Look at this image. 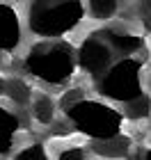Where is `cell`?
Returning <instances> with one entry per match:
<instances>
[{
    "mask_svg": "<svg viewBox=\"0 0 151 160\" xmlns=\"http://www.w3.org/2000/svg\"><path fill=\"white\" fill-rule=\"evenodd\" d=\"M126 114L131 119H147L151 117V98L147 96H140V98H135L133 103H128L126 105Z\"/></svg>",
    "mask_w": 151,
    "mask_h": 160,
    "instance_id": "obj_14",
    "label": "cell"
},
{
    "mask_svg": "<svg viewBox=\"0 0 151 160\" xmlns=\"http://www.w3.org/2000/svg\"><path fill=\"white\" fill-rule=\"evenodd\" d=\"M147 160H151V149H147Z\"/></svg>",
    "mask_w": 151,
    "mask_h": 160,
    "instance_id": "obj_20",
    "label": "cell"
},
{
    "mask_svg": "<svg viewBox=\"0 0 151 160\" xmlns=\"http://www.w3.org/2000/svg\"><path fill=\"white\" fill-rule=\"evenodd\" d=\"M55 114H57V103L53 98L48 96V94H37V96L32 98V117L37 123L41 126H50V123L55 121Z\"/></svg>",
    "mask_w": 151,
    "mask_h": 160,
    "instance_id": "obj_10",
    "label": "cell"
},
{
    "mask_svg": "<svg viewBox=\"0 0 151 160\" xmlns=\"http://www.w3.org/2000/svg\"><path fill=\"white\" fill-rule=\"evenodd\" d=\"M101 37L108 41V46H110L114 53H119V60L121 57H131L133 53H140V50H144V39L140 37V34L131 32L128 28H105L103 32H98Z\"/></svg>",
    "mask_w": 151,
    "mask_h": 160,
    "instance_id": "obj_6",
    "label": "cell"
},
{
    "mask_svg": "<svg viewBox=\"0 0 151 160\" xmlns=\"http://www.w3.org/2000/svg\"><path fill=\"white\" fill-rule=\"evenodd\" d=\"M85 149L83 147H67L57 153V160H85Z\"/></svg>",
    "mask_w": 151,
    "mask_h": 160,
    "instance_id": "obj_16",
    "label": "cell"
},
{
    "mask_svg": "<svg viewBox=\"0 0 151 160\" xmlns=\"http://www.w3.org/2000/svg\"><path fill=\"white\" fill-rule=\"evenodd\" d=\"M18 117L14 114L9 108L0 105V156H7L16 142V135H18Z\"/></svg>",
    "mask_w": 151,
    "mask_h": 160,
    "instance_id": "obj_8",
    "label": "cell"
},
{
    "mask_svg": "<svg viewBox=\"0 0 151 160\" xmlns=\"http://www.w3.org/2000/svg\"><path fill=\"white\" fill-rule=\"evenodd\" d=\"M5 96L16 105H28L32 98V85L23 78H9L5 82Z\"/></svg>",
    "mask_w": 151,
    "mask_h": 160,
    "instance_id": "obj_11",
    "label": "cell"
},
{
    "mask_svg": "<svg viewBox=\"0 0 151 160\" xmlns=\"http://www.w3.org/2000/svg\"><path fill=\"white\" fill-rule=\"evenodd\" d=\"M83 98H85V96H83V92L78 89V87H76V89H69V92H64V94H62V98H60V108H62L64 112H67L69 108H73L76 103H80Z\"/></svg>",
    "mask_w": 151,
    "mask_h": 160,
    "instance_id": "obj_15",
    "label": "cell"
},
{
    "mask_svg": "<svg viewBox=\"0 0 151 160\" xmlns=\"http://www.w3.org/2000/svg\"><path fill=\"white\" fill-rule=\"evenodd\" d=\"M96 92L103 98L117 103H133L144 96L142 92V62L135 57H121L110 67V71L96 82Z\"/></svg>",
    "mask_w": 151,
    "mask_h": 160,
    "instance_id": "obj_4",
    "label": "cell"
},
{
    "mask_svg": "<svg viewBox=\"0 0 151 160\" xmlns=\"http://www.w3.org/2000/svg\"><path fill=\"white\" fill-rule=\"evenodd\" d=\"M5 82H7V80H5L3 76H0V96H3V94H5Z\"/></svg>",
    "mask_w": 151,
    "mask_h": 160,
    "instance_id": "obj_19",
    "label": "cell"
},
{
    "mask_svg": "<svg viewBox=\"0 0 151 160\" xmlns=\"http://www.w3.org/2000/svg\"><path fill=\"white\" fill-rule=\"evenodd\" d=\"M21 43V18L12 5L0 2V53H14Z\"/></svg>",
    "mask_w": 151,
    "mask_h": 160,
    "instance_id": "obj_7",
    "label": "cell"
},
{
    "mask_svg": "<svg viewBox=\"0 0 151 160\" xmlns=\"http://www.w3.org/2000/svg\"><path fill=\"white\" fill-rule=\"evenodd\" d=\"M12 160H50V156H48L44 144L32 142V144H28V147H23L21 151H16Z\"/></svg>",
    "mask_w": 151,
    "mask_h": 160,
    "instance_id": "obj_13",
    "label": "cell"
},
{
    "mask_svg": "<svg viewBox=\"0 0 151 160\" xmlns=\"http://www.w3.org/2000/svg\"><path fill=\"white\" fill-rule=\"evenodd\" d=\"M64 114L76 126L78 133L92 137L94 142L112 140V137L121 135V126H124V114L117 108L96 98H83Z\"/></svg>",
    "mask_w": 151,
    "mask_h": 160,
    "instance_id": "obj_3",
    "label": "cell"
},
{
    "mask_svg": "<svg viewBox=\"0 0 151 160\" xmlns=\"http://www.w3.org/2000/svg\"><path fill=\"white\" fill-rule=\"evenodd\" d=\"M92 149H94L96 156H103V158H124V156H131V137L117 135L112 140L94 142Z\"/></svg>",
    "mask_w": 151,
    "mask_h": 160,
    "instance_id": "obj_9",
    "label": "cell"
},
{
    "mask_svg": "<svg viewBox=\"0 0 151 160\" xmlns=\"http://www.w3.org/2000/svg\"><path fill=\"white\" fill-rule=\"evenodd\" d=\"M23 69L46 85L62 87L73 78L78 69V50L69 41H37L28 50Z\"/></svg>",
    "mask_w": 151,
    "mask_h": 160,
    "instance_id": "obj_1",
    "label": "cell"
},
{
    "mask_svg": "<svg viewBox=\"0 0 151 160\" xmlns=\"http://www.w3.org/2000/svg\"><path fill=\"white\" fill-rule=\"evenodd\" d=\"M85 18V5L78 0H34L28 5V28L44 41L62 39Z\"/></svg>",
    "mask_w": 151,
    "mask_h": 160,
    "instance_id": "obj_2",
    "label": "cell"
},
{
    "mask_svg": "<svg viewBox=\"0 0 151 160\" xmlns=\"http://www.w3.org/2000/svg\"><path fill=\"white\" fill-rule=\"evenodd\" d=\"M138 14H140L142 23H144V28L151 30V2H140L138 5Z\"/></svg>",
    "mask_w": 151,
    "mask_h": 160,
    "instance_id": "obj_17",
    "label": "cell"
},
{
    "mask_svg": "<svg viewBox=\"0 0 151 160\" xmlns=\"http://www.w3.org/2000/svg\"><path fill=\"white\" fill-rule=\"evenodd\" d=\"M114 64V50L108 46V41L101 34H89L80 41L78 48V67L96 82L103 78L110 67Z\"/></svg>",
    "mask_w": 151,
    "mask_h": 160,
    "instance_id": "obj_5",
    "label": "cell"
},
{
    "mask_svg": "<svg viewBox=\"0 0 151 160\" xmlns=\"http://www.w3.org/2000/svg\"><path fill=\"white\" fill-rule=\"evenodd\" d=\"M128 160H147V151H142V149L133 151V153L128 156Z\"/></svg>",
    "mask_w": 151,
    "mask_h": 160,
    "instance_id": "obj_18",
    "label": "cell"
},
{
    "mask_svg": "<svg viewBox=\"0 0 151 160\" xmlns=\"http://www.w3.org/2000/svg\"><path fill=\"white\" fill-rule=\"evenodd\" d=\"M117 12H119V2L117 0H89L87 2V14H89V18H94V21H110L117 16Z\"/></svg>",
    "mask_w": 151,
    "mask_h": 160,
    "instance_id": "obj_12",
    "label": "cell"
}]
</instances>
